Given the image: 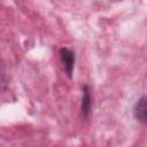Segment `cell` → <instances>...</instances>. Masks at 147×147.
Segmentation results:
<instances>
[{
	"instance_id": "cell-4",
	"label": "cell",
	"mask_w": 147,
	"mask_h": 147,
	"mask_svg": "<svg viewBox=\"0 0 147 147\" xmlns=\"http://www.w3.org/2000/svg\"><path fill=\"white\" fill-rule=\"evenodd\" d=\"M5 64H3V62L1 61V59H0V82H2L3 80V78H5Z\"/></svg>"
},
{
	"instance_id": "cell-3",
	"label": "cell",
	"mask_w": 147,
	"mask_h": 147,
	"mask_svg": "<svg viewBox=\"0 0 147 147\" xmlns=\"http://www.w3.org/2000/svg\"><path fill=\"white\" fill-rule=\"evenodd\" d=\"M92 101H91V95H90V87L87 85H84L83 87V98H82V113L85 117L88 116L90 110H91Z\"/></svg>"
},
{
	"instance_id": "cell-5",
	"label": "cell",
	"mask_w": 147,
	"mask_h": 147,
	"mask_svg": "<svg viewBox=\"0 0 147 147\" xmlns=\"http://www.w3.org/2000/svg\"><path fill=\"white\" fill-rule=\"evenodd\" d=\"M114 1H118V0H114Z\"/></svg>"
},
{
	"instance_id": "cell-2",
	"label": "cell",
	"mask_w": 147,
	"mask_h": 147,
	"mask_svg": "<svg viewBox=\"0 0 147 147\" xmlns=\"http://www.w3.org/2000/svg\"><path fill=\"white\" fill-rule=\"evenodd\" d=\"M133 114L137 121L140 123H146L147 121V107H146V96H141L133 108Z\"/></svg>"
},
{
	"instance_id": "cell-1",
	"label": "cell",
	"mask_w": 147,
	"mask_h": 147,
	"mask_svg": "<svg viewBox=\"0 0 147 147\" xmlns=\"http://www.w3.org/2000/svg\"><path fill=\"white\" fill-rule=\"evenodd\" d=\"M60 57L67 75L69 76V78H71L74 72V67H75V53L67 47H62L60 48Z\"/></svg>"
}]
</instances>
